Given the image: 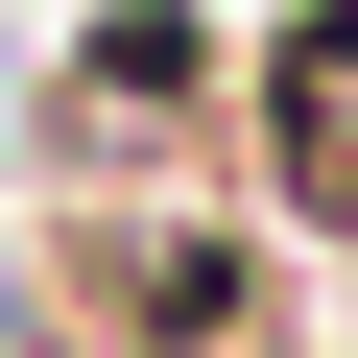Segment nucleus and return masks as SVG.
Returning a JSON list of instances; mask_svg holds the SVG:
<instances>
[{
  "label": "nucleus",
  "instance_id": "obj_1",
  "mask_svg": "<svg viewBox=\"0 0 358 358\" xmlns=\"http://www.w3.org/2000/svg\"><path fill=\"white\" fill-rule=\"evenodd\" d=\"M192 96H215V48H192V0H120L96 48H48V72H24V120H48L72 167H96V192H143V167L192 143Z\"/></svg>",
  "mask_w": 358,
  "mask_h": 358
},
{
  "label": "nucleus",
  "instance_id": "obj_2",
  "mask_svg": "<svg viewBox=\"0 0 358 358\" xmlns=\"http://www.w3.org/2000/svg\"><path fill=\"white\" fill-rule=\"evenodd\" d=\"M239 120H263V192L358 239V0H310V24H263V72H239Z\"/></svg>",
  "mask_w": 358,
  "mask_h": 358
}]
</instances>
